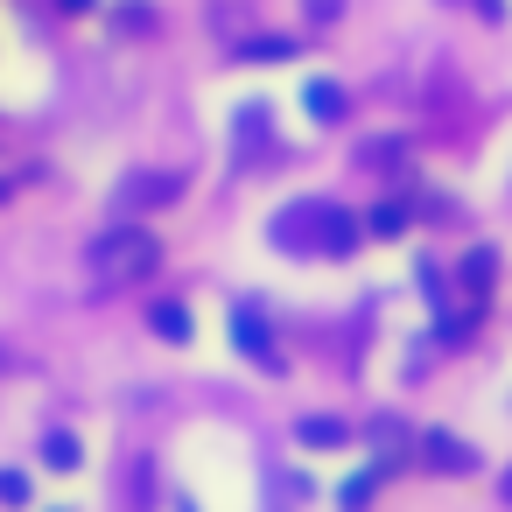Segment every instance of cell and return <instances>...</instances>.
Masks as SVG:
<instances>
[{"instance_id":"cell-5","label":"cell","mask_w":512,"mask_h":512,"mask_svg":"<svg viewBox=\"0 0 512 512\" xmlns=\"http://www.w3.org/2000/svg\"><path fill=\"white\" fill-rule=\"evenodd\" d=\"M176 190H183L176 176H127L120 183V204H169Z\"/></svg>"},{"instance_id":"cell-6","label":"cell","mask_w":512,"mask_h":512,"mask_svg":"<svg viewBox=\"0 0 512 512\" xmlns=\"http://www.w3.org/2000/svg\"><path fill=\"white\" fill-rule=\"evenodd\" d=\"M295 435H302V442H309V449H337V442H344V435H351V428H344V421H337V414H309V421H302V428H295Z\"/></svg>"},{"instance_id":"cell-8","label":"cell","mask_w":512,"mask_h":512,"mask_svg":"<svg viewBox=\"0 0 512 512\" xmlns=\"http://www.w3.org/2000/svg\"><path fill=\"white\" fill-rule=\"evenodd\" d=\"M155 330H162L169 344H183V337H190V309H183V302H155Z\"/></svg>"},{"instance_id":"cell-12","label":"cell","mask_w":512,"mask_h":512,"mask_svg":"<svg viewBox=\"0 0 512 512\" xmlns=\"http://www.w3.org/2000/svg\"><path fill=\"white\" fill-rule=\"evenodd\" d=\"M246 57H253V64H281L288 43H281V36H274V43H246Z\"/></svg>"},{"instance_id":"cell-11","label":"cell","mask_w":512,"mask_h":512,"mask_svg":"<svg viewBox=\"0 0 512 512\" xmlns=\"http://www.w3.org/2000/svg\"><path fill=\"white\" fill-rule=\"evenodd\" d=\"M0 498H8V505H29V477H22V470H0Z\"/></svg>"},{"instance_id":"cell-9","label":"cell","mask_w":512,"mask_h":512,"mask_svg":"<svg viewBox=\"0 0 512 512\" xmlns=\"http://www.w3.org/2000/svg\"><path fill=\"white\" fill-rule=\"evenodd\" d=\"M43 456H50L57 470H78V435H71V428H50V435H43Z\"/></svg>"},{"instance_id":"cell-13","label":"cell","mask_w":512,"mask_h":512,"mask_svg":"<svg viewBox=\"0 0 512 512\" xmlns=\"http://www.w3.org/2000/svg\"><path fill=\"white\" fill-rule=\"evenodd\" d=\"M358 155H365V162H400V155H407V148H400V141H365V148H358Z\"/></svg>"},{"instance_id":"cell-3","label":"cell","mask_w":512,"mask_h":512,"mask_svg":"<svg viewBox=\"0 0 512 512\" xmlns=\"http://www.w3.org/2000/svg\"><path fill=\"white\" fill-rule=\"evenodd\" d=\"M232 330H239V351H246L253 365H274V344H267V323H260V309H253V302H239V309H232Z\"/></svg>"},{"instance_id":"cell-1","label":"cell","mask_w":512,"mask_h":512,"mask_svg":"<svg viewBox=\"0 0 512 512\" xmlns=\"http://www.w3.org/2000/svg\"><path fill=\"white\" fill-rule=\"evenodd\" d=\"M267 239H274L281 253H330V260H344V253L358 246V218L337 211V204H323V197H302V204H288V211L274 218Z\"/></svg>"},{"instance_id":"cell-2","label":"cell","mask_w":512,"mask_h":512,"mask_svg":"<svg viewBox=\"0 0 512 512\" xmlns=\"http://www.w3.org/2000/svg\"><path fill=\"white\" fill-rule=\"evenodd\" d=\"M85 260H92V274H99L106 288H127V281H148V274L162 267V246H155V232H141V225H106Z\"/></svg>"},{"instance_id":"cell-10","label":"cell","mask_w":512,"mask_h":512,"mask_svg":"<svg viewBox=\"0 0 512 512\" xmlns=\"http://www.w3.org/2000/svg\"><path fill=\"white\" fill-rule=\"evenodd\" d=\"M400 225H407V218H400V204H379V211L365 218V232H372V239H393Z\"/></svg>"},{"instance_id":"cell-4","label":"cell","mask_w":512,"mask_h":512,"mask_svg":"<svg viewBox=\"0 0 512 512\" xmlns=\"http://www.w3.org/2000/svg\"><path fill=\"white\" fill-rule=\"evenodd\" d=\"M421 463H428V470H456V477L477 470V456H470L456 435H421Z\"/></svg>"},{"instance_id":"cell-15","label":"cell","mask_w":512,"mask_h":512,"mask_svg":"<svg viewBox=\"0 0 512 512\" xmlns=\"http://www.w3.org/2000/svg\"><path fill=\"white\" fill-rule=\"evenodd\" d=\"M64 8H71V15H85V8H92V0H64Z\"/></svg>"},{"instance_id":"cell-7","label":"cell","mask_w":512,"mask_h":512,"mask_svg":"<svg viewBox=\"0 0 512 512\" xmlns=\"http://www.w3.org/2000/svg\"><path fill=\"white\" fill-rule=\"evenodd\" d=\"M302 99H309V113H316V120H337V113H344V92H337V85H323V78H309V92H302Z\"/></svg>"},{"instance_id":"cell-14","label":"cell","mask_w":512,"mask_h":512,"mask_svg":"<svg viewBox=\"0 0 512 512\" xmlns=\"http://www.w3.org/2000/svg\"><path fill=\"white\" fill-rule=\"evenodd\" d=\"M337 8H344V0H309V15H316V22H323V15H337Z\"/></svg>"}]
</instances>
